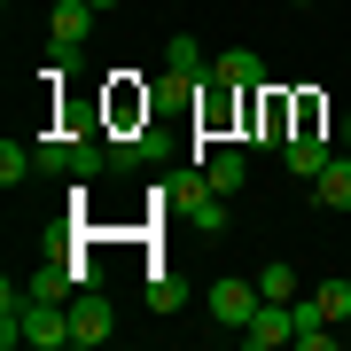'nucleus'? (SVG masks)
Returning <instances> with one entry per match:
<instances>
[{"label": "nucleus", "instance_id": "obj_9", "mask_svg": "<svg viewBox=\"0 0 351 351\" xmlns=\"http://www.w3.org/2000/svg\"><path fill=\"white\" fill-rule=\"evenodd\" d=\"M281 156H289V172H297V180H313L336 149H328V133H313V125H304V133H289V141H281Z\"/></svg>", "mask_w": 351, "mask_h": 351}, {"label": "nucleus", "instance_id": "obj_13", "mask_svg": "<svg viewBox=\"0 0 351 351\" xmlns=\"http://www.w3.org/2000/svg\"><path fill=\"white\" fill-rule=\"evenodd\" d=\"M164 71H172V78H195V71H203V47H195L188 32H180L172 47H164Z\"/></svg>", "mask_w": 351, "mask_h": 351}, {"label": "nucleus", "instance_id": "obj_16", "mask_svg": "<svg viewBox=\"0 0 351 351\" xmlns=\"http://www.w3.org/2000/svg\"><path fill=\"white\" fill-rule=\"evenodd\" d=\"M313 297L328 304V320H351V281H336V274H328V281L313 289Z\"/></svg>", "mask_w": 351, "mask_h": 351}, {"label": "nucleus", "instance_id": "obj_3", "mask_svg": "<svg viewBox=\"0 0 351 351\" xmlns=\"http://www.w3.org/2000/svg\"><path fill=\"white\" fill-rule=\"evenodd\" d=\"M110 336H117L110 297H101V289H78V297H71V343H78V351H94V343H110Z\"/></svg>", "mask_w": 351, "mask_h": 351}, {"label": "nucleus", "instance_id": "obj_15", "mask_svg": "<svg viewBox=\"0 0 351 351\" xmlns=\"http://www.w3.org/2000/svg\"><path fill=\"white\" fill-rule=\"evenodd\" d=\"M32 164H39V149H24V141H0V180H8V188L32 172Z\"/></svg>", "mask_w": 351, "mask_h": 351}, {"label": "nucleus", "instance_id": "obj_19", "mask_svg": "<svg viewBox=\"0 0 351 351\" xmlns=\"http://www.w3.org/2000/svg\"><path fill=\"white\" fill-rule=\"evenodd\" d=\"M289 8H313V0H289Z\"/></svg>", "mask_w": 351, "mask_h": 351}, {"label": "nucleus", "instance_id": "obj_10", "mask_svg": "<svg viewBox=\"0 0 351 351\" xmlns=\"http://www.w3.org/2000/svg\"><path fill=\"white\" fill-rule=\"evenodd\" d=\"M203 172H211L219 195H242V188H250V156H242V149H211V156H203Z\"/></svg>", "mask_w": 351, "mask_h": 351}, {"label": "nucleus", "instance_id": "obj_14", "mask_svg": "<svg viewBox=\"0 0 351 351\" xmlns=\"http://www.w3.org/2000/svg\"><path fill=\"white\" fill-rule=\"evenodd\" d=\"M180 304H188V289H180V281L156 265V274H149V313H180Z\"/></svg>", "mask_w": 351, "mask_h": 351}, {"label": "nucleus", "instance_id": "obj_4", "mask_svg": "<svg viewBox=\"0 0 351 351\" xmlns=\"http://www.w3.org/2000/svg\"><path fill=\"white\" fill-rule=\"evenodd\" d=\"M234 336H242V343H250V351H274V343H289V336H297V313H289V304H281V297H258V313H250V320H242V328H234Z\"/></svg>", "mask_w": 351, "mask_h": 351}, {"label": "nucleus", "instance_id": "obj_12", "mask_svg": "<svg viewBox=\"0 0 351 351\" xmlns=\"http://www.w3.org/2000/svg\"><path fill=\"white\" fill-rule=\"evenodd\" d=\"M149 149H156L149 133H117V141H110V172H141V156H149Z\"/></svg>", "mask_w": 351, "mask_h": 351}, {"label": "nucleus", "instance_id": "obj_17", "mask_svg": "<svg viewBox=\"0 0 351 351\" xmlns=\"http://www.w3.org/2000/svg\"><path fill=\"white\" fill-rule=\"evenodd\" d=\"M86 8H117V0H86Z\"/></svg>", "mask_w": 351, "mask_h": 351}, {"label": "nucleus", "instance_id": "obj_1", "mask_svg": "<svg viewBox=\"0 0 351 351\" xmlns=\"http://www.w3.org/2000/svg\"><path fill=\"white\" fill-rule=\"evenodd\" d=\"M0 343H8V351H16V343H32V351H63V343H71V304L32 297V304H24V320H16Z\"/></svg>", "mask_w": 351, "mask_h": 351}, {"label": "nucleus", "instance_id": "obj_6", "mask_svg": "<svg viewBox=\"0 0 351 351\" xmlns=\"http://www.w3.org/2000/svg\"><path fill=\"white\" fill-rule=\"evenodd\" d=\"M203 313H211L219 328H242V320L258 313V281H242V274H234V281H211V297H203Z\"/></svg>", "mask_w": 351, "mask_h": 351}, {"label": "nucleus", "instance_id": "obj_5", "mask_svg": "<svg viewBox=\"0 0 351 351\" xmlns=\"http://www.w3.org/2000/svg\"><path fill=\"white\" fill-rule=\"evenodd\" d=\"M94 16H101V8H86V0H63V8H55V24H47L55 63H63V55H78V47L94 39Z\"/></svg>", "mask_w": 351, "mask_h": 351}, {"label": "nucleus", "instance_id": "obj_8", "mask_svg": "<svg viewBox=\"0 0 351 351\" xmlns=\"http://www.w3.org/2000/svg\"><path fill=\"white\" fill-rule=\"evenodd\" d=\"M211 78H219V86H234V94H265V63H258L250 47H226L219 63H211Z\"/></svg>", "mask_w": 351, "mask_h": 351}, {"label": "nucleus", "instance_id": "obj_2", "mask_svg": "<svg viewBox=\"0 0 351 351\" xmlns=\"http://www.w3.org/2000/svg\"><path fill=\"white\" fill-rule=\"evenodd\" d=\"M164 203H172L195 234H219V226H226V203H219V188H211V172H188L180 188H164Z\"/></svg>", "mask_w": 351, "mask_h": 351}, {"label": "nucleus", "instance_id": "obj_7", "mask_svg": "<svg viewBox=\"0 0 351 351\" xmlns=\"http://www.w3.org/2000/svg\"><path fill=\"white\" fill-rule=\"evenodd\" d=\"M313 203H320V211H351V149H336L313 172Z\"/></svg>", "mask_w": 351, "mask_h": 351}, {"label": "nucleus", "instance_id": "obj_11", "mask_svg": "<svg viewBox=\"0 0 351 351\" xmlns=\"http://www.w3.org/2000/svg\"><path fill=\"white\" fill-rule=\"evenodd\" d=\"M250 281H258V297H281V304H297V297H304V289H297V265H258Z\"/></svg>", "mask_w": 351, "mask_h": 351}, {"label": "nucleus", "instance_id": "obj_18", "mask_svg": "<svg viewBox=\"0 0 351 351\" xmlns=\"http://www.w3.org/2000/svg\"><path fill=\"white\" fill-rule=\"evenodd\" d=\"M343 149H351V117H343Z\"/></svg>", "mask_w": 351, "mask_h": 351}]
</instances>
